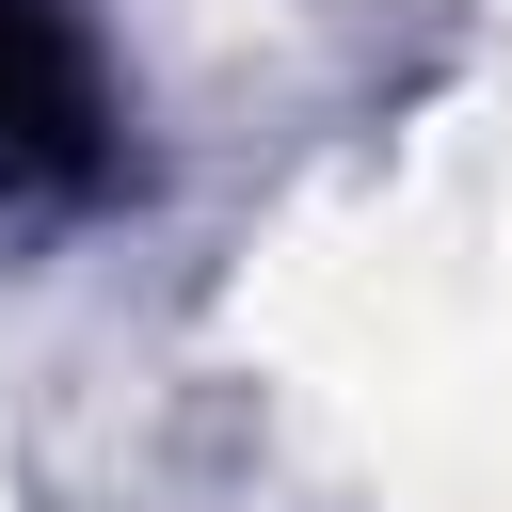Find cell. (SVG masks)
<instances>
[{
	"mask_svg": "<svg viewBox=\"0 0 512 512\" xmlns=\"http://www.w3.org/2000/svg\"><path fill=\"white\" fill-rule=\"evenodd\" d=\"M112 176V96L64 0H0V192H96Z\"/></svg>",
	"mask_w": 512,
	"mask_h": 512,
	"instance_id": "6da1fadb",
	"label": "cell"
}]
</instances>
